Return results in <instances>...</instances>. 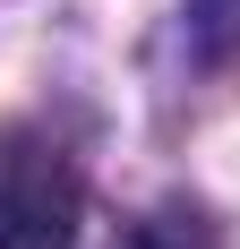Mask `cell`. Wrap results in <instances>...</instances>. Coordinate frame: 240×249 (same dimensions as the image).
I'll use <instances>...</instances> for the list:
<instances>
[{"label":"cell","mask_w":240,"mask_h":249,"mask_svg":"<svg viewBox=\"0 0 240 249\" xmlns=\"http://www.w3.org/2000/svg\"><path fill=\"white\" fill-rule=\"evenodd\" d=\"M86 180L77 155L34 121H0V249H77Z\"/></svg>","instance_id":"1"}]
</instances>
